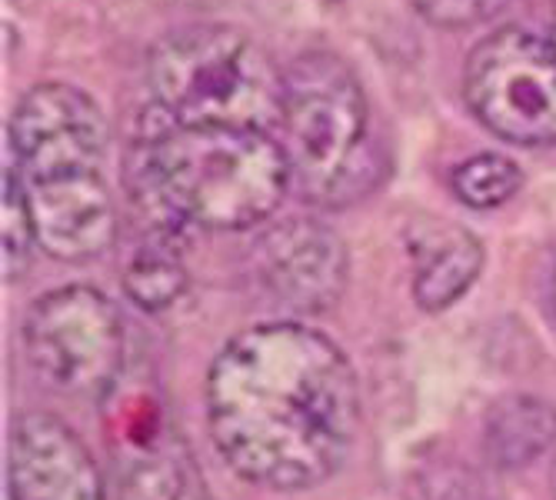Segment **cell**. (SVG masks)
I'll use <instances>...</instances> for the list:
<instances>
[{
	"label": "cell",
	"instance_id": "obj_1",
	"mask_svg": "<svg viewBox=\"0 0 556 500\" xmlns=\"http://www.w3.org/2000/svg\"><path fill=\"white\" fill-rule=\"evenodd\" d=\"M207 427L227 467L267 490H311L350 458L361 387L343 350L303 324L240 330L207 377Z\"/></svg>",
	"mask_w": 556,
	"mask_h": 500
},
{
	"label": "cell",
	"instance_id": "obj_2",
	"mask_svg": "<svg viewBox=\"0 0 556 500\" xmlns=\"http://www.w3.org/2000/svg\"><path fill=\"white\" fill-rule=\"evenodd\" d=\"M124 180L154 237L170 243L187 227H254L280 208L293 184L274 134L180 127L167 117L134 137Z\"/></svg>",
	"mask_w": 556,
	"mask_h": 500
},
{
	"label": "cell",
	"instance_id": "obj_3",
	"mask_svg": "<svg viewBox=\"0 0 556 500\" xmlns=\"http://www.w3.org/2000/svg\"><path fill=\"white\" fill-rule=\"evenodd\" d=\"M280 147L290 180L320 208H346L383 180L367 93L343 58L314 50L283 71Z\"/></svg>",
	"mask_w": 556,
	"mask_h": 500
},
{
	"label": "cell",
	"instance_id": "obj_4",
	"mask_svg": "<svg viewBox=\"0 0 556 500\" xmlns=\"http://www.w3.org/2000/svg\"><path fill=\"white\" fill-rule=\"evenodd\" d=\"M157 111L180 127H280L283 74L267 50L227 24H197L161 37L147 54Z\"/></svg>",
	"mask_w": 556,
	"mask_h": 500
},
{
	"label": "cell",
	"instance_id": "obj_5",
	"mask_svg": "<svg viewBox=\"0 0 556 500\" xmlns=\"http://www.w3.org/2000/svg\"><path fill=\"white\" fill-rule=\"evenodd\" d=\"M464 97L496 137L523 147H556V47L503 27L483 37L464 67Z\"/></svg>",
	"mask_w": 556,
	"mask_h": 500
},
{
	"label": "cell",
	"instance_id": "obj_6",
	"mask_svg": "<svg viewBox=\"0 0 556 500\" xmlns=\"http://www.w3.org/2000/svg\"><path fill=\"white\" fill-rule=\"evenodd\" d=\"M27 361L54 390L104 397L124 367V321L93 287H61L40 297L24 324Z\"/></svg>",
	"mask_w": 556,
	"mask_h": 500
},
{
	"label": "cell",
	"instance_id": "obj_7",
	"mask_svg": "<svg viewBox=\"0 0 556 500\" xmlns=\"http://www.w3.org/2000/svg\"><path fill=\"white\" fill-rule=\"evenodd\" d=\"M8 154L24 180L93 174L104 167L108 121L71 84H40L21 97L8 127Z\"/></svg>",
	"mask_w": 556,
	"mask_h": 500
},
{
	"label": "cell",
	"instance_id": "obj_8",
	"mask_svg": "<svg viewBox=\"0 0 556 500\" xmlns=\"http://www.w3.org/2000/svg\"><path fill=\"white\" fill-rule=\"evenodd\" d=\"M346 247L320 221H283L254 247V274L280 308L320 314L346 287Z\"/></svg>",
	"mask_w": 556,
	"mask_h": 500
},
{
	"label": "cell",
	"instance_id": "obj_9",
	"mask_svg": "<svg viewBox=\"0 0 556 500\" xmlns=\"http://www.w3.org/2000/svg\"><path fill=\"white\" fill-rule=\"evenodd\" d=\"M37 247L54 261H90L104 254L117 230L114 200L100 171L50 180H24Z\"/></svg>",
	"mask_w": 556,
	"mask_h": 500
},
{
	"label": "cell",
	"instance_id": "obj_10",
	"mask_svg": "<svg viewBox=\"0 0 556 500\" xmlns=\"http://www.w3.org/2000/svg\"><path fill=\"white\" fill-rule=\"evenodd\" d=\"M11 500H104L84 440L58 417L24 414L11 430Z\"/></svg>",
	"mask_w": 556,
	"mask_h": 500
},
{
	"label": "cell",
	"instance_id": "obj_11",
	"mask_svg": "<svg viewBox=\"0 0 556 500\" xmlns=\"http://www.w3.org/2000/svg\"><path fill=\"white\" fill-rule=\"evenodd\" d=\"M410 258H414V300L430 314L457 304L483 271L480 240L470 230L443 221L414 230Z\"/></svg>",
	"mask_w": 556,
	"mask_h": 500
},
{
	"label": "cell",
	"instance_id": "obj_12",
	"mask_svg": "<svg viewBox=\"0 0 556 500\" xmlns=\"http://www.w3.org/2000/svg\"><path fill=\"white\" fill-rule=\"evenodd\" d=\"M121 500H207L190 447L164 424L147 427L127 443V458L117 464Z\"/></svg>",
	"mask_w": 556,
	"mask_h": 500
},
{
	"label": "cell",
	"instance_id": "obj_13",
	"mask_svg": "<svg viewBox=\"0 0 556 500\" xmlns=\"http://www.w3.org/2000/svg\"><path fill=\"white\" fill-rule=\"evenodd\" d=\"M556 443V408L530 393H507L486 411L483 450L493 467L517 471Z\"/></svg>",
	"mask_w": 556,
	"mask_h": 500
},
{
	"label": "cell",
	"instance_id": "obj_14",
	"mask_svg": "<svg viewBox=\"0 0 556 500\" xmlns=\"http://www.w3.org/2000/svg\"><path fill=\"white\" fill-rule=\"evenodd\" d=\"M124 290L143 311H164L187 290V267L170 240H147L124 267Z\"/></svg>",
	"mask_w": 556,
	"mask_h": 500
},
{
	"label": "cell",
	"instance_id": "obj_15",
	"mask_svg": "<svg viewBox=\"0 0 556 500\" xmlns=\"http://www.w3.org/2000/svg\"><path fill=\"white\" fill-rule=\"evenodd\" d=\"M520 184H523L520 167L503 154H477L450 174L453 193H457L467 208H477V211L507 204L520 190Z\"/></svg>",
	"mask_w": 556,
	"mask_h": 500
},
{
	"label": "cell",
	"instance_id": "obj_16",
	"mask_svg": "<svg viewBox=\"0 0 556 500\" xmlns=\"http://www.w3.org/2000/svg\"><path fill=\"white\" fill-rule=\"evenodd\" d=\"M34 247H37V230H34L27 187L14 158L8 154V167H4V277L8 280L24 277L34 258Z\"/></svg>",
	"mask_w": 556,
	"mask_h": 500
},
{
	"label": "cell",
	"instance_id": "obj_17",
	"mask_svg": "<svg viewBox=\"0 0 556 500\" xmlns=\"http://www.w3.org/2000/svg\"><path fill=\"white\" fill-rule=\"evenodd\" d=\"M417 11L437 27H477L507 11L514 0H414Z\"/></svg>",
	"mask_w": 556,
	"mask_h": 500
},
{
	"label": "cell",
	"instance_id": "obj_18",
	"mask_svg": "<svg viewBox=\"0 0 556 500\" xmlns=\"http://www.w3.org/2000/svg\"><path fill=\"white\" fill-rule=\"evenodd\" d=\"M549 43L556 47V4H553V34H549Z\"/></svg>",
	"mask_w": 556,
	"mask_h": 500
},
{
	"label": "cell",
	"instance_id": "obj_19",
	"mask_svg": "<svg viewBox=\"0 0 556 500\" xmlns=\"http://www.w3.org/2000/svg\"><path fill=\"white\" fill-rule=\"evenodd\" d=\"M553 311H556V277H553Z\"/></svg>",
	"mask_w": 556,
	"mask_h": 500
}]
</instances>
